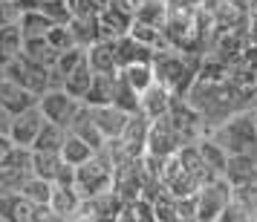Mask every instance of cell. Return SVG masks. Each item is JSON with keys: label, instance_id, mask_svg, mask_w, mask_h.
Wrapping results in <instances>:
<instances>
[{"label": "cell", "instance_id": "obj_25", "mask_svg": "<svg viewBox=\"0 0 257 222\" xmlns=\"http://www.w3.org/2000/svg\"><path fill=\"white\" fill-rule=\"evenodd\" d=\"M47 41L52 47L58 49V52H67V49L78 47V41H75V32H72L70 24H55L52 29L47 32Z\"/></svg>", "mask_w": 257, "mask_h": 222}, {"label": "cell", "instance_id": "obj_14", "mask_svg": "<svg viewBox=\"0 0 257 222\" xmlns=\"http://www.w3.org/2000/svg\"><path fill=\"white\" fill-rule=\"evenodd\" d=\"M87 55H90V67H93V72H118L116 41L101 38V41H95L93 47H87Z\"/></svg>", "mask_w": 257, "mask_h": 222}, {"label": "cell", "instance_id": "obj_1", "mask_svg": "<svg viewBox=\"0 0 257 222\" xmlns=\"http://www.w3.org/2000/svg\"><path fill=\"white\" fill-rule=\"evenodd\" d=\"M208 136L228 156L257 159V116H254V110H240V113L228 116L222 124L208 130Z\"/></svg>", "mask_w": 257, "mask_h": 222}, {"label": "cell", "instance_id": "obj_28", "mask_svg": "<svg viewBox=\"0 0 257 222\" xmlns=\"http://www.w3.org/2000/svg\"><path fill=\"white\" fill-rule=\"evenodd\" d=\"M12 150H15V141L9 139V136H0V162H3Z\"/></svg>", "mask_w": 257, "mask_h": 222}, {"label": "cell", "instance_id": "obj_31", "mask_svg": "<svg viewBox=\"0 0 257 222\" xmlns=\"http://www.w3.org/2000/svg\"><path fill=\"white\" fill-rule=\"evenodd\" d=\"M251 110H254V116H257V101H254V107H251Z\"/></svg>", "mask_w": 257, "mask_h": 222}, {"label": "cell", "instance_id": "obj_8", "mask_svg": "<svg viewBox=\"0 0 257 222\" xmlns=\"http://www.w3.org/2000/svg\"><path fill=\"white\" fill-rule=\"evenodd\" d=\"M47 124V116L41 113V107H32V110H24V113H18L12 121V133H9V139L18 144V147H35L38 136H41V130Z\"/></svg>", "mask_w": 257, "mask_h": 222}, {"label": "cell", "instance_id": "obj_3", "mask_svg": "<svg viewBox=\"0 0 257 222\" xmlns=\"http://www.w3.org/2000/svg\"><path fill=\"white\" fill-rule=\"evenodd\" d=\"M234 202V185L228 179H211L197 193V219L199 222H220L222 213Z\"/></svg>", "mask_w": 257, "mask_h": 222}, {"label": "cell", "instance_id": "obj_18", "mask_svg": "<svg viewBox=\"0 0 257 222\" xmlns=\"http://www.w3.org/2000/svg\"><path fill=\"white\" fill-rule=\"evenodd\" d=\"M70 133H75V136H81V139H87L90 144H93L95 150H101L107 141L104 136H101V130H98V124H95V118H93V110L84 104V110L75 116V121H72V127Z\"/></svg>", "mask_w": 257, "mask_h": 222}, {"label": "cell", "instance_id": "obj_12", "mask_svg": "<svg viewBox=\"0 0 257 222\" xmlns=\"http://www.w3.org/2000/svg\"><path fill=\"white\" fill-rule=\"evenodd\" d=\"M24 29L21 24H9V26H0V67L6 70L12 61H18L24 55Z\"/></svg>", "mask_w": 257, "mask_h": 222}, {"label": "cell", "instance_id": "obj_4", "mask_svg": "<svg viewBox=\"0 0 257 222\" xmlns=\"http://www.w3.org/2000/svg\"><path fill=\"white\" fill-rule=\"evenodd\" d=\"M38 107H41V113L47 116V121L61 124L64 130H70L75 116L84 110V101L75 98L72 93H67L64 87H52V90H47V93L41 95Z\"/></svg>", "mask_w": 257, "mask_h": 222}, {"label": "cell", "instance_id": "obj_6", "mask_svg": "<svg viewBox=\"0 0 257 222\" xmlns=\"http://www.w3.org/2000/svg\"><path fill=\"white\" fill-rule=\"evenodd\" d=\"M6 75L15 78L18 84H24L26 90H32L35 95H44L47 90L55 87V81H52V67L35 64V61L26 58V55H21L18 61H12V64L6 67Z\"/></svg>", "mask_w": 257, "mask_h": 222}, {"label": "cell", "instance_id": "obj_27", "mask_svg": "<svg viewBox=\"0 0 257 222\" xmlns=\"http://www.w3.org/2000/svg\"><path fill=\"white\" fill-rule=\"evenodd\" d=\"M12 121H15V113H9L6 107L0 104V136H9L12 133Z\"/></svg>", "mask_w": 257, "mask_h": 222}, {"label": "cell", "instance_id": "obj_2", "mask_svg": "<svg viewBox=\"0 0 257 222\" xmlns=\"http://www.w3.org/2000/svg\"><path fill=\"white\" fill-rule=\"evenodd\" d=\"M153 67H156V81L165 84L174 95H188L191 87L197 84L194 70L188 67V61L182 58V52H176V49H162V52L156 49Z\"/></svg>", "mask_w": 257, "mask_h": 222}, {"label": "cell", "instance_id": "obj_16", "mask_svg": "<svg viewBox=\"0 0 257 222\" xmlns=\"http://www.w3.org/2000/svg\"><path fill=\"white\" fill-rule=\"evenodd\" d=\"M118 75L124 78V81L136 90V93H145L148 87L156 84V67H153V61H139V64H127V67H121Z\"/></svg>", "mask_w": 257, "mask_h": 222}, {"label": "cell", "instance_id": "obj_30", "mask_svg": "<svg viewBox=\"0 0 257 222\" xmlns=\"http://www.w3.org/2000/svg\"><path fill=\"white\" fill-rule=\"evenodd\" d=\"M0 193H6V187H3V182H0Z\"/></svg>", "mask_w": 257, "mask_h": 222}, {"label": "cell", "instance_id": "obj_9", "mask_svg": "<svg viewBox=\"0 0 257 222\" xmlns=\"http://www.w3.org/2000/svg\"><path fill=\"white\" fill-rule=\"evenodd\" d=\"M38 101H41V95H35L32 90H26L24 84H18L15 78H3L0 81V104L6 107L9 113H24V110H32V107H38Z\"/></svg>", "mask_w": 257, "mask_h": 222}, {"label": "cell", "instance_id": "obj_21", "mask_svg": "<svg viewBox=\"0 0 257 222\" xmlns=\"http://www.w3.org/2000/svg\"><path fill=\"white\" fill-rule=\"evenodd\" d=\"M67 133H70V130H64L61 124H52V121H47L32 150H35V153H61L64 141H67Z\"/></svg>", "mask_w": 257, "mask_h": 222}, {"label": "cell", "instance_id": "obj_19", "mask_svg": "<svg viewBox=\"0 0 257 222\" xmlns=\"http://www.w3.org/2000/svg\"><path fill=\"white\" fill-rule=\"evenodd\" d=\"M18 193L26 196L32 205H38V208H49L52 193H55V185L47 182V179H41V176H32V179H26V182H24V187H21Z\"/></svg>", "mask_w": 257, "mask_h": 222}, {"label": "cell", "instance_id": "obj_17", "mask_svg": "<svg viewBox=\"0 0 257 222\" xmlns=\"http://www.w3.org/2000/svg\"><path fill=\"white\" fill-rule=\"evenodd\" d=\"M95 153H98V150H95L93 144H90L87 139H81V136H75V133H67V141H64V147H61L64 162L72 164V167H81V164H87Z\"/></svg>", "mask_w": 257, "mask_h": 222}, {"label": "cell", "instance_id": "obj_24", "mask_svg": "<svg viewBox=\"0 0 257 222\" xmlns=\"http://www.w3.org/2000/svg\"><path fill=\"white\" fill-rule=\"evenodd\" d=\"M38 9L47 15L52 24H70L75 18L72 0H38Z\"/></svg>", "mask_w": 257, "mask_h": 222}, {"label": "cell", "instance_id": "obj_7", "mask_svg": "<svg viewBox=\"0 0 257 222\" xmlns=\"http://www.w3.org/2000/svg\"><path fill=\"white\" fill-rule=\"evenodd\" d=\"M32 176H35V167H32V150L15 144V150L0 162V182H3V187L12 190V193H18V190L24 187V182L26 179H32Z\"/></svg>", "mask_w": 257, "mask_h": 222}, {"label": "cell", "instance_id": "obj_5", "mask_svg": "<svg viewBox=\"0 0 257 222\" xmlns=\"http://www.w3.org/2000/svg\"><path fill=\"white\" fill-rule=\"evenodd\" d=\"M182 147H185V141H182V136H179L176 124L171 121V116L153 118L145 156H151V159H156V162H168V159H171V156H176Z\"/></svg>", "mask_w": 257, "mask_h": 222}, {"label": "cell", "instance_id": "obj_10", "mask_svg": "<svg viewBox=\"0 0 257 222\" xmlns=\"http://www.w3.org/2000/svg\"><path fill=\"white\" fill-rule=\"evenodd\" d=\"M90 110H93V118H95V124H98V130H101L104 141L121 139V133L127 127L130 116H133V113H124V110H118V107H113V104L90 107Z\"/></svg>", "mask_w": 257, "mask_h": 222}, {"label": "cell", "instance_id": "obj_22", "mask_svg": "<svg viewBox=\"0 0 257 222\" xmlns=\"http://www.w3.org/2000/svg\"><path fill=\"white\" fill-rule=\"evenodd\" d=\"M142 93H136L121 75H116V87H113V107L124 110V113H139Z\"/></svg>", "mask_w": 257, "mask_h": 222}, {"label": "cell", "instance_id": "obj_15", "mask_svg": "<svg viewBox=\"0 0 257 222\" xmlns=\"http://www.w3.org/2000/svg\"><path fill=\"white\" fill-rule=\"evenodd\" d=\"M116 75L118 72H95L93 84L84 95V104L87 107H104L113 104V87H116Z\"/></svg>", "mask_w": 257, "mask_h": 222}, {"label": "cell", "instance_id": "obj_13", "mask_svg": "<svg viewBox=\"0 0 257 222\" xmlns=\"http://www.w3.org/2000/svg\"><path fill=\"white\" fill-rule=\"evenodd\" d=\"M84 208V196L78 193L75 185H55V193H52V202H49V210L58 213L61 219H70L78 210Z\"/></svg>", "mask_w": 257, "mask_h": 222}, {"label": "cell", "instance_id": "obj_20", "mask_svg": "<svg viewBox=\"0 0 257 222\" xmlns=\"http://www.w3.org/2000/svg\"><path fill=\"white\" fill-rule=\"evenodd\" d=\"M18 24H21V29H24V38H47V32L55 26V24L47 18V15L38 9V6H32V9H24Z\"/></svg>", "mask_w": 257, "mask_h": 222}, {"label": "cell", "instance_id": "obj_11", "mask_svg": "<svg viewBox=\"0 0 257 222\" xmlns=\"http://www.w3.org/2000/svg\"><path fill=\"white\" fill-rule=\"evenodd\" d=\"M171 104H174V93L165 87V84H153V87H148L145 93H142V104H139V110L145 113V116L151 118H162V116H168V110H171Z\"/></svg>", "mask_w": 257, "mask_h": 222}, {"label": "cell", "instance_id": "obj_26", "mask_svg": "<svg viewBox=\"0 0 257 222\" xmlns=\"http://www.w3.org/2000/svg\"><path fill=\"white\" fill-rule=\"evenodd\" d=\"M21 0H0V26H9V24H18L21 21Z\"/></svg>", "mask_w": 257, "mask_h": 222}, {"label": "cell", "instance_id": "obj_29", "mask_svg": "<svg viewBox=\"0 0 257 222\" xmlns=\"http://www.w3.org/2000/svg\"><path fill=\"white\" fill-rule=\"evenodd\" d=\"M3 78H6V70H3V67H0V81H3Z\"/></svg>", "mask_w": 257, "mask_h": 222}, {"label": "cell", "instance_id": "obj_23", "mask_svg": "<svg viewBox=\"0 0 257 222\" xmlns=\"http://www.w3.org/2000/svg\"><path fill=\"white\" fill-rule=\"evenodd\" d=\"M93 75H95V72H93V67H90V61H87V64H84V67H78L72 75H67L61 87H64L67 93H72L75 98H81V101H84V95H87L90 84H93Z\"/></svg>", "mask_w": 257, "mask_h": 222}]
</instances>
